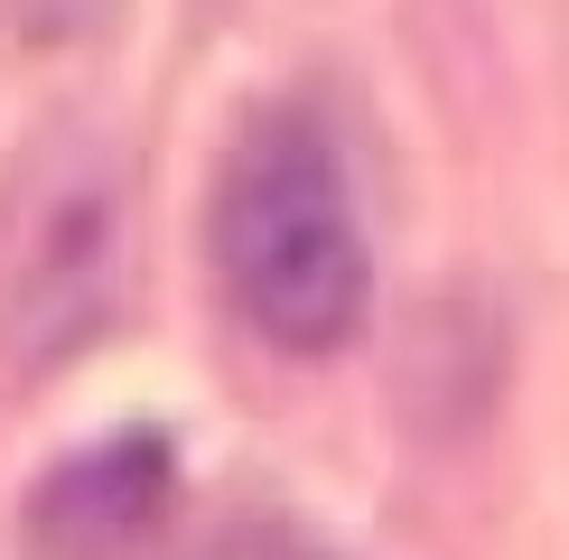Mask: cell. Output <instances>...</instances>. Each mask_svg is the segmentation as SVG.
I'll return each mask as SVG.
<instances>
[{"label": "cell", "instance_id": "cell-2", "mask_svg": "<svg viewBox=\"0 0 569 560\" xmlns=\"http://www.w3.org/2000/svg\"><path fill=\"white\" fill-rule=\"evenodd\" d=\"M131 309V159L93 122H38L0 178V346L57 373Z\"/></svg>", "mask_w": 569, "mask_h": 560}, {"label": "cell", "instance_id": "cell-1", "mask_svg": "<svg viewBox=\"0 0 569 560\" xmlns=\"http://www.w3.org/2000/svg\"><path fill=\"white\" fill-rule=\"evenodd\" d=\"M206 262L224 309L280 356H346L373 318V233L337 159V131L308 103L252 112L206 197Z\"/></svg>", "mask_w": 569, "mask_h": 560}, {"label": "cell", "instance_id": "cell-4", "mask_svg": "<svg viewBox=\"0 0 569 560\" xmlns=\"http://www.w3.org/2000/svg\"><path fill=\"white\" fill-rule=\"evenodd\" d=\"M0 10H10V29L29 47H84L122 19V0H0Z\"/></svg>", "mask_w": 569, "mask_h": 560}, {"label": "cell", "instance_id": "cell-3", "mask_svg": "<svg viewBox=\"0 0 569 560\" xmlns=\"http://www.w3.org/2000/svg\"><path fill=\"white\" fill-rule=\"evenodd\" d=\"M178 513V439L159 420L93 430L19 496V560H140Z\"/></svg>", "mask_w": 569, "mask_h": 560}, {"label": "cell", "instance_id": "cell-5", "mask_svg": "<svg viewBox=\"0 0 569 560\" xmlns=\"http://www.w3.org/2000/svg\"><path fill=\"white\" fill-rule=\"evenodd\" d=\"M197 560H346V551L308 542V532H224V542L197 551Z\"/></svg>", "mask_w": 569, "mask_h": 560}]
</instances>
